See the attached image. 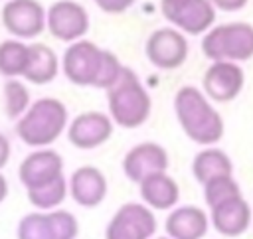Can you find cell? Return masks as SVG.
Listing matches in <instances>:
<instances>
[{
	"mask_svg": "<svg viewBox=\"0 0 253 239\" xmlns=\"http://www.w3.org/2000/svg\"><path fill=\"white\" fill-rule=\"evenodd\" d=\"M59 63L63 75L73 85L97 89H109L125 67L113 51L103 49L89 40H77L69 43Z\"/></svg>",
	"mask_w": 253,
	"mask_h": 239,
	"instance_id": "6da1fadb",
	"label": "cell"
},
{
	"mask_svg": "<svg viewBox=\"0 0 253 239\" xmlns=\"http://www.w3.org/2000/svg\"><path fill=\"white\" fill-rule=\"evenodd\" d=\"M174 113L184 134L202 146H213L225 132L223 119L211 101L194 85H182L174 95Z\"/></svg>",
	"mask_w": 253,
	"mask_h": 239,
	"instance_id": "7a4b0ae2",
	"label": "cell"
},
{
	"mask_svg": "<svg viewBox=\"0 0 253 239\" xmlns=\"http://www.w3.org/2000/svg\"><path fill=\"white\" fill-rule=\"evenodd\" d=\"M107 105L111 120L123 128H138L152 111V99L130 67H123L119 79L107 89Z\"/></svg>",
	"mask_w": 253,
	"mask_h": 239,
	"instance_id": "3957f363",
	"label": "cell"
},
{
	"mask_svg": "<svg viewBox=\"0 0 253 239\" xmlns=\"http://www.w3.org/2000/svg\"><path fill=\"white\" fill-rule=\"evenodd\" d=\"M67 124L65 105L55 97H42L16 120V134L32 148H47L63 134Z\"/></svg>",
	"mask_w": 253,
	"mask_h": 239,
	"instance_id": "277c9868",
	"label": "cell"
},
{
	"mask_svg": "<svg viewBox=\"0 0 253 239\" xmlns=\"http://www.w3.org/2000/svg\"><path fill=\"white\" fill-rule=\"evenodd\" d=\"M202 53L210 61L241 63L253 57V26L247 22H227L211 26L202 38Z\"/></svg>",
	"mask_w": 253,
	"mask_h": 239,
	"instance_id": "5b68a950",
	"label": "cell"
},
{
	"mask_svg": "<svg viewBox=\"0 0 253 239\" xmlns=\"http://www.w3.org/2000/svg\"><path fill=\"white\" fill-rule=\"evenodd\" d=\"M79 221L67 209L26 213L16 227V239H77Z\"/></svg>",
	"mask_w": 253,
	"mask_h": 239,
	"instance_id": "8992f818",
	"label": "cell"
},
{
	"mask_svg": "<svg viewBox=\"0 0 253 239\" xmlns=\"http://www.w3.org/2000/svg\"><path fill=\"white\" fill-rule=\"evenodd\" d=\"M156 215L142 201L123 203L105 227V239H152L156 233Z\"/></svg>",
	"mask_w": 253,
	"mask_h": 239,
	"instance_id": "52a82bcc",
	"label": "cell"
},
{
	"mask_svg": "<svg viewBox=\"0 0 253 239\" xmlns=\"http://www.w3.org/2000/svg\"><path fill=\"white\" fill-rule=\"evenodd\" d=\"M160 12L172 28L182 34H206L215 22V8L210 0H160Z\"/></svg>",
	"mask_w": 253,
	"mask_h": 239,
	"instance_id": "ba28073f",
	"label": "cell"
},
{
	"mask_svg": "<svg viewBox=\"0 0 253 239\" xmlns=\"http://www.w3.org/2000/svg\"><path fill=\"white\" fill-rule=\"evenodd\" d=\"M45 28L55 40L73 43L87 34L89 14L85 6L75 0H57L45 10Z\"/></svg>",
	"mask_w": 253,
	"mask_h": 239,
	"instance_id": "9c48e42d",
	"label": "cell"
},
{
	"mask_svg": "<svg viewBox=\"0 0 253 239\" xmlns=\"http://www.w3.org/2000/svg\"><path fill=\"white\" fill-rule=\"evenodd\" d=\"M146 59L158 69H178L184 65L190 53L186 34L176 28H158L154 30L144 45Z\"/></svg>",
	"mask_w": 253,
	"mask_h": 239,
	"instance_id": "30bf717a",
	"label": "cell"
},
{
	"mask_svg": "<svg viewBox=\"0 0 253 239\" xmlns=\"http://www.w3.org/2000/svg\"><path fill=\"white\" fill-rule=\"evenodd\" d=\"M0 18L16 40H32L45 30V8L38 0H6Z\"/></svg>",
	"mask_w": 253,
	"mask_h": 239,
	"instance_id": "8fae6325",
	"label": "cell"
},
{
	"mask_svg": "<svg viewBox=\"0 0 253 239\" xmlns=\"http://www.w3.org/2000/svg\"><path fill=\"white\" fill-rule=\"evenodd\" d=\"M245 85V71L233 61H211L204 73V95L215 103L233 101Z\"/></svg>",
	"mask_w": 253,
	"mask_h": 239,
	"instance_id": "7c38bea8",
	"label": "cell"
},
{
	"mask_svg": "<svg viewBox=\"0 0 253 239\" xmlns=\"http://www.w3.org/2000/svg\"><path fill=\"white\" fill-rule=\"evenodd\" d=\"M168 152L162 144L146 140V142H138L134 144L123 158V174L134 182L140 184L142 180H146L148 176L160 174L168 170Z\"/></svg>",
	"mask_w": 253,
	"mask_h": 239,
	"instance_id": "4fadbf2b",
	"label": "cell"
},
{
	"mask_svg": "<svg viewBox=\"0 0 253 239\" xmlns=\"http://www.w3.org/2000/svg\"><path fill=\"white\" fill-rule=\"evenodd\" d=\"M113 120L107 113L85 111L67 124V138L79 150H91L105 144L113 134Z\"/></svg>",
	"mask_w": 253,
	"mask_h": 239,
	"instance_id": "5bb4252c",
	"label": "cell"
},
{
	"mask_svg": "<svg viewBox=\"0 0 253 239\" xmlns=\"http://www.w3.org/2000/svg\"><path fill=\"white\" fill-rule=\"evenodd\" d=\"M63 176V158L51 148H36L18 168V178L26 190L40 188Z\"/></svg>",
	"mask_w": 253,
	"mask_h": 239,
	"instance_id": "9a60e30c",
	"label": "cell"
},
{
	"mask_svg": "<svg viewBox=\"0 0 253 239\" xmlns=\"http://www.w3.org/2000/svg\"><path fill=\"white\" fill-rule=\"evenodd\" d=\"M210 223L223 237H239L253 223V209L239 194L210 207Z\"/></svg>",
	"mask_w": 253,
	"mask_h": 239,
	"instance_id": "2e32d148",
	"label": "cell"
},
{
	"mask_svg": "<svg viewBox=\"0 0 253 239\" xmlns=\"http://www.w3.org/2000/svg\"><path fill=\"white\" fill-rule=\"evenodd\" d=\"M67 188L73 201L81 207H97L109 192L107 178L97 166H79L71 174Z\"/></svg>",
	"mask_w": 253,
	"mask_h": 239,
	"instance_id": "e0dca14e",
	"label": "cell"
},
{
	"mask_svg": "<svg viewBox=\"0 0 253 239\" xmlns=\"http://www.w3.org/2000/svg\"><path fill=\"white\" fill-rule=\"evenodd\" d=\"M170 239H204L210 229V215L198 205H178L164 221Z\"/></svg>",
	"mask_w": 253,
	"mask_h": 239,
	"instance_id": "ac0fdd59",
	"label": "cell"
},
{
	"mask_svg": "<svg viewBox=\"0 0 253 239\" xmlns=\"http://www.w3.org/2000/svg\"><path fill=\"white\" fill-rule=\"evenodd\" d=\"M138 194L142 203L152 211H170L180 199V186L172 176L160 172L142 180L138 184Z\"/></svg>",
	"mask_w": 253,
	"mask_h": 239,
	"instance_id": "d6986e66",
	"label": "cell"
},
{
	"mask_svg": "<svg viewBox=\"0 0 253 239\" xmlns=\"http://www.w3.org/2000/svg\"><path fill=\"white\" fill-rule=\"evenodd\" d=\"M61 69L57 53L45 45V43H30V55H28V67L24 73V79L32 85H45L51 83Z\"/></svg>",
	"mask_w": 253,
	"mask_h": 239,
	"instance_id": "ffe728a7",
	"label": "cell"
},
{
	"mask_svg": "<svg viewBox=\"0 0 253 239\" xmlns=\"http://www.w3.org/2000/svg\"><path fill=\"white\" fill-rule=\"evenodd\" d=\"M192 174L194 178L204 186L206 182L219 178V176H231L233 174V162L231 158L215 146H206L200 150L192 160Z\"/></svg>",
	"mask_w": 253,
	"mask_h": 239,
	"instance_id": "44dd1931",
	"label": "cell"
},
{
	"mask_svg": "<svg viewBox=\"0 0 253 239\" xmlns=\"http://www.w3.org/2000/svg\"><path fill=\"white\" fill-rule=\"evenodd\" d=\"M28 55H30V43H24L22 40H6L0 43V73L8 79L24 77L28 67Z\"/></svg>",
	"mask_w": 253,
	"mask_h": 239,
	"instance_id": "7402d4cb",
	"label": "cell"
},
{
	"mask_svg": "<svg viewBox=\"0 0 253 239\" xmlns=\"http://www.w3.org/2000/svg\"><path fill=\"white\" fill-rule=\"evenodd\" d=\"M28 194V201L38 209V211H51V209H57L67 194H69V188H67V180L65 176L49 182V184H43L40 188H34V190H26Z\"/></svg>",
	"mask_w": 253,
	"mask_h": 239,
	"instance_id": "603a6c76",
	"label": "cell"
},
{
	"mask_svg": "<svg viewBox=\"0 0 253 239\" xmlns=\"http://www.w3.org/2000/svg\"><path fill=\"white\" fill-rule=\"evenodd\" d=\"M30 107V91L20 79H8L4 83V109L8 119H20Z\"/></svg>",
	"mask_w": 253,
	"mask_h": 239,
	"instance_id": "cb8c5ba5",
	"label": "cell"
},
{
	"mask_svg": "<svg viewBox=\"0 0 253 239\" xmlns=\"http://www.w3.org/2000/svg\"><path fill=\"white\" fill-rule=\"evenodd\" d=\"M239 194H241V188L235 182L233 174L231 176H219V178H213V180L204 184V199H206L208 207H213L219 201L233 198V196H239Z\"/></svg>",
	"mask_w": 253,
	"mask_h": 239,
	"instance_id": "d4e9b609",
	"label": "cell"
},
{
	"mask_svg": "<svg viewBox=\"0 0 253 239\" xmlns=\"http://www.w3.org/2000/svg\"><path fill=\"white\" fill-rule=\"evenodd\" d=\"M93 2L97 4L99 10L107 14H123L134 4V0H93Z\"/></svg>",
	"mask_w": 253,
	"mask_h": 239,
	"instance_id": "484cf974",
	"label": "cell"
},
{
	"mask_svg": "<svg viewBox=\"0 0 253 239\" xmlns=\"http://www.w3.org/2000/svg\"><path fill=\"white\" fill-rule=\"evenodd\" d=\"M211 6L215 10H223V12H237L241 8L247 6L249 0H210Z\"/></svg>",
	"mask_w": 253,
	"mask_h": 239,
	"instance_id": "4316f807",
	"label": "cell"
},
{
	"mask_svg": "<svg viewBox=\"0 0 253 239\" xmlns=\"http://www.w3.org/2000/svg\"><path fill=\"white\" fill-rule=\"evenodd\" d=\"M10 152H12V148H10V140L0 132V170L8 164V160H10Z\"/></svg>",
	"mask_w": 253,
	"mask_h": 239,
	"instance_id": "83f0119b",
	"label": "cell"
},
{
	"mask_svg": "<svg viewBox=\"0 0 253 239\" xmlns=\"http://www.w3.org/2000/svg\"><path fill=\"white\" fill-rule=\"evenodd\" d=\"M6 196H8V180H6V176L0 172V203L6 199Z\"/></svg>",
	"mask_w": 253,
	"mask_h": 239,
	"instance_id": "f1b7e54d",
	"label": "cell"
},
{
	"mask_svg": "<svg viewBox=\"0 0 253 239\" xmlns=\"http://www.w3.org/2000/svg\"><path fill=\"white\" fill-rule=\"evenodd\" d=\"M152 239H170V237H152Z\"/></svg>",
	"mask_w": 253,
	"mask_h": 239,
	"instance_id": "f546056e",
	"label": "cell"
}]
</instances>
